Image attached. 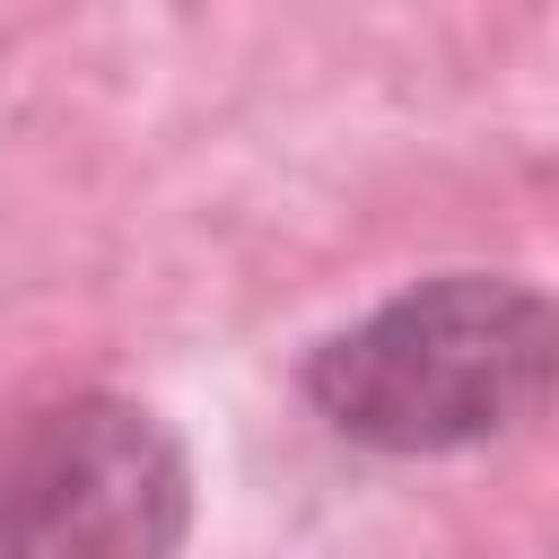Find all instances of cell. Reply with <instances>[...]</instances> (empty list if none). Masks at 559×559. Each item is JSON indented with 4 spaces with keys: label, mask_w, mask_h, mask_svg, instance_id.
I'll return each mask as SVG.
<instances>
[{
    "label": "cell",
    "mask_w": 559,
    "mask_h": 559,
    "mask_svg": "<svg viewBox=\"0 0 559 559\" xmlns=\"http://www.w3.org/2000/svg\"><path fill=\"white\" fill-rule=\"evenodd\" d=\"M559 314L515 271H428L332 323L297 358V402L358 454L445 463L515 445L550 419Z\"/></svg>",
    "instance_id": "6da1fadb"
},
{
    "label": "cell",
    "mask_w": 559,
    "mask_h": 559,
    "mask_svg": "<svg viewBox=\"0 0 559 559\" xmlns=\"http://www.w3.org/2000/svg\"><path fill=\"white\" fill-rule=\"evenodd\" d=\"M192 542V454L140 393L61 384L0 419V559H166Z\"/></svg>",
    "instance_id": "7a4b0ae2"
}]
</instances>
